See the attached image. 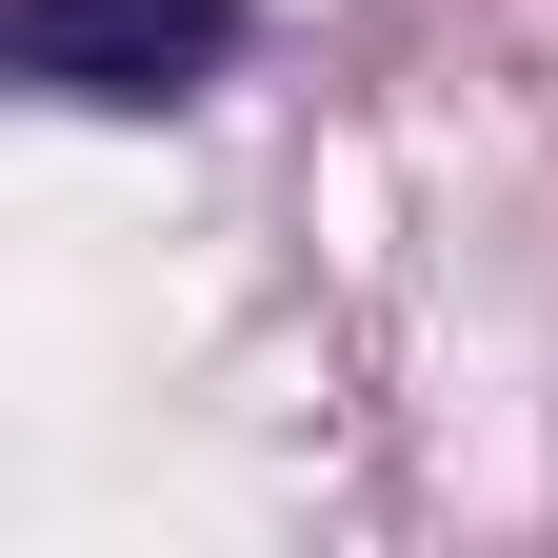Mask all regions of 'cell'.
I'll return each instance as SVG.
<instances>
[{
    "mask_svg": "<svg viewBox=\"0 0 558 558\" xmlns=\"http://www.w3.org/2000/svg\"><path fill=\"white\" fill-rule=\"evenodd\" d=\"M220 40H240V0H21V60H40L60 100H100V120L220 81Z\"/></svg>",
    "mask_w": 558,
    "mask_h": 558,
    "instance_id": "6da1fadb",
    "label": "cell"
}]
</instances>
